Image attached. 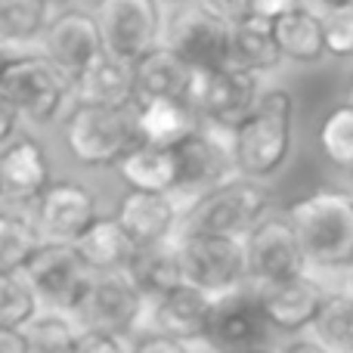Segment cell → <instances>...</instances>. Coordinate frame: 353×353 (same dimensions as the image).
<instances>
[{
  "instance_id": "1",
  "label": "cell",
  "mask_w": 353,
  "mask_h": 353,
  "mask_svg": "<svg viewBox=\"0 0 353 353\" xmlns=\"http://www.w3.org/2000/svg\"><path fill=\"white\" fill-rule=\"evenodd\" d=\"M294 99L288 90L273 87L261 93L254 112L230 134L236 171L257 180H270L285 168L292 155Z\"/></svg>"
},
{
  "instance_id": "2",
  "label": "cell",
  "mask_w": 353,
  "mask_h": 353,
  "mask_svg": "<svg viewBox=\"0 0 353 353\" xmlns=\"http://www.w3.org/2000/svg\"><path fill=\"white\" fill-rule=\"evenodd\" d=\"M288 220L304 245L307 267L353 270V195L341 189H319L294 201Z\"/></svg>"
},
{
  "instance_id": "3",
  "label": "cell",
  "mask_w": 353,
  "mask_h": 353,
  "mask_svg": "<svg viewBox=\"0 0 353 353\" xmlns=\"http://www.w3.org/2000/svg\"><path fill=\"white\" fill-rule=\"evenodd\" d=\"M273 195L257 176L232 174L183 211L180 232H220L245 239L267 217Z\"/></svg>"
},
{
  "instance_id": "4",
  "label": "cell",
  "mask_w": 353,
  "mask_h": 353,
  "mask_svg": "<svg viewBox=\"0 0 353 353\" xmlns=\"http://www.w3.org/2000/svg\"><path fill=\"white\" fill-rule=\"evenodd\" d=\"M65 143L87 168L121 165V159L143 143L140 118L130 105L81 103L65 124Z\"/></svg>"
},
{
  "instance_id": "5",
  "label": "cell",
  "mask_w": 353,
  "mask_h": 353,
  "mask_svg": "<svg viewBox=\"0 0 353 353\" xmlns=\"http://www.w3.org/2000/svg\"><path fill=\"white\" fill-rule=\"evenodd\" d=\"M22 276L34 288L41 307L74 313L97 270L81 254L78 242H43L41 239L34 254L25 261Z\"/></svg>"
},
{
  "instance_id": "6",
  "label": "cell",
  "mask_w": 353,
  "mask_h": 353,
  "mask_svg": "<svg viewBox=\"0 0 353 353\" xmlns=\"http://www.w3.org/2000/svg\"><path fill=\"white\" fill-rule=\"evenodd\" d=\"M186 282L211 294H223L248 282V251L245 239L220 232H176Z\"/></svg>"
},
{
  "instance_id": "7",
  "label": "cell",
  "mask_w": 353,
  "mask_h": 353,
  "mask_svg": "<svg viewBox=\"0 0 353 353\" xmlns=\"http://www.w3.org/2000/svg\"><path fill=\"white\" fill-rule=\"evenodd\" d=\"M146 307L149 298L143 294V288L137 285L128 270H105V273L93 276L90 288L81 298V304L74 307L72 316L78 319L81 329H105L134 335L137 325L146 316Z\"/></svg>"
},
{
  "instance_id": "8",
  "label": "cell",
  "mask_w": 353,
  "mask_h": 353,
  "mask_svg": "<svg viewBox=\"0 0 353 353\" xmlns=\"http://www.w3.org/2000/svg\"><path fill=\"white\" fill-rule=\"evenodd\" d=\"M68 74L47 56H12L0 74V87L10 93L25 118L47 124L59 115L68 97Z\"/></svg>"
},
{
  "instance_id": "9",
  "label": "cell",
  "mask_w": 353,
  "mask_h": 353,
  "mask_svg": "<svg viewBox=\"0 0 353 353\" xmlns=\"http://www.w3.org/2000/svg\"><path fill=\"white\" fill-rule=\"evenodd\" d=\"M257 99H261V84H257L254 72L232 68V65L199 68L192 105L217 130L232 134L254 112Z\"/></svg>"
},
{
  "instance_id": "10",
  "label": "cell",
  "mask_w": 353,
  "mask_h": 353,
  "mask_svg": "<svg viewBox=\"0 0 353 353\" xmlns=\"http://www.w3.org/2000/svg\"><path fill=\"white\" fill-rule=\"evenodd\" d=\"M105 50L137 62L161 41V0H99Z\"/></svg>"
},
{
  "instance_id": "11",
  "label": "cell",
  "mask_w": 353,
  "mask_h": 353,
  "mask_svg": "<svg viewBox=\"0 0 353 353\" xmlns=\"http://www.w3.org/2000/svg\"><path fill=\"white\" fill-rule=\"evenodd\" d=\"M245 251H248L251 282H279L310 270L298 230L288 217H270L267 214L245 236Z\"/></svg>"
},
{
  "instance_id": "12",
  "label": "cell",
  "mask_w": 353,
  "mask_h": 353,
  "mask_svg": "<svg viewBox=\"0 0 353 353\" xmlns=\"http://www.w3.org/2000/svg\"><path fill=\"white\" fill-rule=\"evenodd\" d=\"M176 165H180V180H176L174 199L180 205V211H186L199 195H205L208 189H214L217 183L230 180L236 171V159H232V143L214 140L211 134L192 130L186 140H180L174 146Z\"/></svg>"
},
{
  "instance_id": "13",
  "label": "cell",
  "mask_w": 353,
  "mask_h": 353,
  "mask_svg": "<svg viewBox=\"0 0 353 353\" xmlns=\"http://www.w3.org/2000/svg\"><path fill=\"white\" fill-rule=\"evenodd\" d=\"M254 292L270 329L292 332V335L310 332L313 319L319 316L325 298H329V292L310 273H298L279 282H254Z\"/></svg>"
},
{
  "instance_id": "14",
  "label": "cell",
  "mask_w": 353,
  "mask_h": 353,
  "mask_svg": "<svg viewBox=\"0 0 353 353\" xmlns=\"http://www.w3.org/2000/svg\"><path fill=\"white\" fill-rule=\"evenodd\" d=\"M43 53L50 62L62 68L68 78H81L87 72L97 56L105 53L103 28L99 19L87 16L81 10H65L50 22V28L43 31Z\"/></svg>"
},
{
  "instance_id": "15",
  "label": "cell",
  "mask_w": 353,
  "mask_h": 353,
  "mask_svg": "<svg viewBox=\"0 0 353 353\" xmlns=\"http://www.w3.org/2000/svg\"><path fill=\"white\" fill-rule=\"evenodd\" d=\"M37 205V232L43 242H78L99 220L97 195L81 183H53Z\"/></svg>"
},
{
  "instance_id": "16",
  "label": "cell",
  "mask_w": 353,
  "mask_h": 353,
  "mask_svg": "<svg viewBox=\"0 0 353 353\" xmlns=\"http://www.w3.org/2000/svg\"><path fill=\"white\" fill-rule=\"evenodd\" d=\"M168 47L195 68H220L230 59V25L214 19L199 3L183 6L168 25Z\"/></svg>"
},
{
  "instance_id": "17",
  "label": "cell",
  "mask_w": 353,
  "mask_h": 353,
  "mask_svg": "<svg viewBox=\"0 0 353 353\" xmlns=\"http://www.w3.org/2000/svg\"><path fill=\"white\" fill-rule=\"evenodd\" d=\"M267 329H270V323L261 310V301H257L254 282L251 279L223 294H214L208 335L220 347H254V344H263Z\"/></svg>"
},
{
  "instance_id": "18",
  "label": "cell",
  "mask_w": 353,
  "mask_h": 353,
  "mask_svg": "<svg viewBox=\"0 0 353 353\" xmlns=\"http://www.w3.org/2000/svg\"><path fill=\"white\" fill-rule=\"evenodd\" d=\"M134 65H137V93H140V99L168 97V99L192 103L199 68L189 59H183L174 47L165 43V47L149 50Z\"/></svg>"
},
{
  "instance_id": "19",
  "label": "cell",
  "mask_w": 353,
  "mask_h": 353,
  "mask_svg": "<svg viewBox=\"0 0 353 353\" xmlns=\"http://www.w3.org/2000/svg\"><path fill=\"white\" fill-rule=\"evenodd\" d=\"M118 220L128 226V232L137 239V245H152L176 236L183 211L171 192L134 189L130 195H124L121 208H118Z\"/></svg>"
},
{
  "instance_id": "20",
  "label": "cell",
  "mask_w": 353,
  "mask_h": 353,
  "mask_svg": "<svg viewBox=\"0 0 353 353\" xmlns=\"http://www.w3.org/2000/svg\"><path fill=\"white\" fill-rule=\"evenodd\" d=\"M214 310V294L205 288L183 282V285L171 288L168 294L149 301V316H152V329L171 332L176 338H189L208 332Z\"/></svg>"
},
{
  "instance_id": "21",
  "label": "cell",
  "mask_w": 353,
  "mask_h": 353,
  "mask_svg": "<svg viewBox=\"0 0 353 353\" xmlns=\"http://www.w3.org/2000/svg\"><path fill=\"white\" fill-rule=\"evenodd\" d=\"M78 84V99L81 103H99V105H130L134 99H140L137 93V65L130 59L109 53L87 65V72L81 78H74Z\"/></svg>"
},
{
  "instance_id": "22",
  "label": "cell",
  "mask_w": 353,
  "mask_h": 353,
  "mask_svg": "<svg viewBox=\"0 0 353 353\" xmlns=\"http://www.w3.org/2000/svg\"><path fill=\"white\" fill-rule=\"evenodd\" d=\"M3 192L16 201H41L50 189V165L43 149L28 137H19L0 152Z\"/></svg>"
},
{
  "instance_id": "23",
  "label": "cell",
  "mask_w": 353,
  "mask_h": 353,
  "mask_svg": "<svg viewBox=\"0 0 353 353\" xmlns=\"http://www.w3.org/2000/svg\"><path fill=\"white\" fill-rule=\"evenodd\" d=\"M282 59H285V53H282L270 19L248 16L242 22L230 25V59H226V65L261 74L276 68Z\"/></svg>"
},
{
  "instance_id": "24",
  "label": "cell",
  "mask_w": 353,
  "mask_h": 353,
  "mask_svg": "<svg viewBox=\"0 0 353 353\" xmlns=\"http://www.w3.org/2000/svg\"><path fill=\"white\" fill-rule=\"evenodd\" d=\"M128 273L134 276V282L143 288L149 301L168 294L171 288L186 282L183 273V261H180V248H176V236L165 239V242H152V245H140L130 261Z\"/></svg>"
},
{
  "instance_id": "25",
  "label": "cell",
  "mask_w": 353,
  "mask_h": 353,
  "mask_svg": "<svg viewBox=\"0 0 353 353\" xmlns=\"http://www.w3.org/2000/svg\"><path fill=\"white\" fill-rule=\"evenodd\" d=\"M140 134L143 143H152V146H176L180 140H186L195 128V112L192 103H183V99H168V97H152V99H140Z\"/></svg>"
},
{
  "instance_id": "26",
  "label": "cell",
  "mask_w": 353,
  "mask_h": 353,
  "mask_svg": "<svg viewBox=\"0 0 353 353\" xmlns=\"http://www.w3.org/2000/svg\"><path fill=\"white\" fill-rule=\"evenodd\" d=\"M279 47L285 53V59L292 62H319L329 56V43H325V25L323 12L310 10V6H298V10L285 12L282 19L273 22Z\"/></svg>"
},
{
  "instance_id": "27",
  "label": "cell",
  "mask_w": 353,
  "mask_h": 353,
  "mask_svg": "<svg viewBox=\"0 0 353 353\" xmlns=\"http://www.w3.org/2000/svg\"><path fill=\"white\" fill-rule=\"evenodd\" d=\"M78 248L97 273H105V270H128L140 245H137V239L130 236L121 220L105 217V220H97L78 239Z\"/></svg>"
},
{
  "instance_id": "28",
  "label": "cell",
  "mask_w": 353,
  "mask_h": 353,
  "mask_svg": "<svg viewBox=\"0 0 353 353\" xmlns=\"http://www.w3.org/2000/svg\"><path fill=\"white\" fill-rule=\"evenodd\" d=\"M121 174L130 189H152V192H174L180 180L174 146H152L140 143L121 159Z\"/></svg>"
},
{
  "instance_id": "29",
  "label": "cell",
  "mask_w": 353,
  "mask_h": 353,
  "mask_svg": "<svg viewBox=\"0 0 353 353\" xmlns=\"http://www.w3.org/2000/svg\"><path fill=\"white\" fill-rule=\"evenodd\" d=\"M50 0H0V43L16 47L43 37L50 28Z\"/></svg>"
},
{
  "instance_id": "30",
  "label": "cell",
  "mask_w": 353,
  "mask_h": 353,
  "mask_svg": "<svg viewBox=\"0 0 353 353\" xmlns=\"http://www.w3.org/2000/svg\"><path fill=\"white\" fill-rule=\"evenodd\" d=\"M310 335L323 344V350L347 353L353 350V292H335L325 298L319 316L313 319Z\"/></svg>"
},
{
  "instance_id": "31",
  "label": "cell",
  "mask_w": 353,
  "mask_h": 353,
  "mask_svg": "<svg viewBox=\"0 0 353 353\" xmlns=\"http://www.w3.org/2000/svg\"><path fill=\"white\" fill-rule=\"evenodd\" d=\"M25 338H28L31 350L37 353H59V350H74L78 347V335L81 325L72 313L65 310H37L28 323L22 325Z\"/></svg>"
},
{
  "instance_id": "32",
  "label": "cell",
  "mask_w": 353,
  "mask_h": 353,
  "mask_svg": "<svg viewBox=\"0 0 353 353\" xmlns=\"http://www.w3.org/2000/svg\"><path fill=\"white\" fill-rule=\"evenodd\" d=\"M319 146L341 171H353V103L335 105L319 124Z\"/></svg>"
},
{
  "instance_id": "33",
  "label": "cell",
  "mask_w": 353,
  "mask_h": 353,
  "mask_svg": "<svg viewBox=\"0 0 353 353\" xmlns=\"http://www.w3.org/2000/svg\"><path fill=\"white\" fill-rule=\"evenodd\" d=\"M37 245H41V232H34L16 214H0V273L22 270Z\"/></svg>"
},
{
  "instance_id": "34",
  "label": "cell",
  "mask_w": 353,
  "mask_h": 353,
  "mask_svg": "<svg viewBox=\"0 0 353 353\" xmlns=\"http://www.w3.org/2000/svg\"><path fill=\"white\" fill-rule=\"evenodd\" d=\"M37 310H41V301H37L34 288L28 285V279L22 276V270L0 273V325L22 329Z\"/></svg>"
},
{
  "instance_id": "35",
  "label": "cell",
  "mask_w": 353,
  "mask_h": 353,
  "mask_svg": "<svg viewBox=\"0 0 353 353\" xmlns=\"http://www.w3.org/2000/svg\"><path fill=\"white\" fill-rule=\"evenodd\" d=\"M323 25H325L329 56L350 59V56H353V0H350V3L323 10Z\"/></svg>"
},
{
  "instance_id": "36",
  "label": "cell",
  "mask_w": 353,
  "mask_h": 353,
  "mask_svg": "<svg viewBox=\"0 0 353 353\" xmlns=\"http://www.w3.org/2000/svg\"><path fill=\"white\" fill-rule=\"evenodd\" d=\"M137 338L124 335V332H105V329H81L78 335V353H121L134 350Z\"/></svg>"
},
{
  "instance_id": "37",
  "label": "cell",
  "mask_w": 353,
  "mask_h": 353,
  "mask_svg": "<svg viewBox=\"0 0 353 353\" xmlns=\"http://www.w3.org/2000/svg\"><path fill=\"white\" fill-rule=\"evenodd\" d=\"M195 3L226 25H236L242 19L254 16V0H195Z\"/></svg>"
},
{
  "instance_id": "38",
  "label": "cell",
  "mask_w": 353,
  "mask_h": 353,
  "mask_svg": "<svg viewBox=\"0 0 353 353\" xmlns=\"http://www.w3.org/2000/svg\"><path fill=\"white\" fill-rule=\"evenodd\" d=\"M134 350H140V353H186V344H183V338L171 335V332L149 329L143 338H137Z\"/></svg>"
},
{
  "instance_id": "39",
  "label": "cell",
  "mask_w": 353,
  "mask_h": 353,
  "mask_svg": "<svg viewBox=\"0 0 353 353\" xmlns=\"http://www.w3.org/2000/svg\"><path fill=\"white\" fill-rule=\"evenodd\" d=\"M19 105L10 99V93L0 87V146L3 143H10L12 140V134H16V124H19Z\"/></svg>"
},
{
  "instance_id": "40",
  "label": "cell",
  "mask_w": 353,
  "mask_h": 353,
  "mask_svg": "<svg viewBox=\"0 0 353 353\" xmlns=\"http://www.w3.org/2000/svg\"><path fill=\"white\" fill-rule=\"evenodd\" d=\"M298 6H304V0H254V16L276 22V19H282L285 12L298 10Z\"/></svg>"
},
{
  "instance_id": "41",
  "label": "cell",
  "mask_w": 353,
  "mask_h": 353,
  "mask_svg": "<svg viewBox=\"0 0 353 353\" xmlns=\"http://www.w3.org/2000/svg\"><path fill=\"white\" fill-rule=\"evenodd\" d=\"M0 353H31L25 332L16 325H0Z\"/></svg>"
},
{
  "instance_id": "42",
  "label": "cell",
  "mask_w": 353,
  "mask_h": 353,
  "mask_svg": "<svg viewBox=\"0 0 353 353\" xmlns=\"http://www.w3.org/2000/svg\"><path fill=\"white\" fill-rule=\"evenodd\" d=\"M12 56H10V50H6V43H0V74H3V68H6V62H10Z\"/></svg>"
},
{
  "instance_id": "43",
  "label": "cell",
  "mask_w": 353,
  "mask_h": 353,
  "mask_svg": "<svg viewBox=\"0 0 353 353\" xmlns=\"http://www.w3.org/2000/svg\"><path fill=\"white\" fill-rule=\"evenodd\" d=\"M310 3L323 6V10H329V6H341V3H350V0H310Z\"/></svg>"
},
{
  "instance_id": "44",
  "label": "cell",
  "mask_w": 353,
  "mask_h": 353,
  "mask_svg": "<svg viewBox=\"0 0 353 353\" xmlns=\"http://www.w3.org/2000/svg\"><path fill=\"white\" fill-rule=\"evenodd\" d=\"M161 3H168V6H183V3H195V0H161Z\"/></svg>"
},
{
  "instance_id": "45",
  "label": "cell",
  "mask_w": 353,
  "mask_h": 353,
  "mask_svg": "<svg viewBox=\"0 0 353 353\" xmlns=\"http://www.w3.org/2000/svg\"><path fill=\"white\" fill-rule=\"evenodd\" d=\"M347 103H353V74H350V87H347Z\"/></svg>"
},
{
  "instance_id": "46",
  "label": "cell",
  "mask_w": 353,
  "mask_h": 353,
  "mask_svg": "<svg viewBox=\"0 0 353 353\" xmlns=\"http://www.w3.org/2000/svg\"><path fill=\"white\" fill-rule=\"evenodd\" d=\"M50 3H53V6H65L68 0H50Z\"/></svg>"
},
{
  "instance_id": "47",
  "label": "cell",
  "mask_w": 353,
  "mask_h": 353,
  "mask_svg": "<svg viewBox=\"0 0 353 353\" xmlns=\"http://www.w3.org/2000/svg\"><path fill=\"white\" fill-rule=\"evenodd\" d=\"M350 273H353V270H350ZM350 292H353V276H350Z\"/></svg>"
},
{
  "instance_id": "48",
  "label": "cell",
  "mask_w": 353,
  "mask_h": 353,
  "mask_svg": "<svg viewBox=\"0 0 353 353\" xmlns=\"http://www.w3.org/2000/svg\"><path fill=\"white\" fill-rule=\"evenodd\" d=\"M0 195H3V180H0Z\"/></svg>"
}]
</instances>
